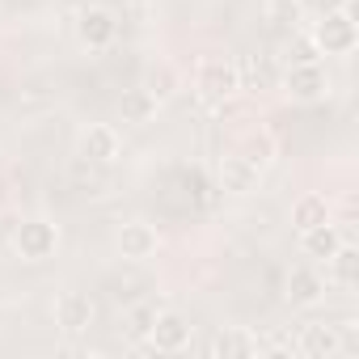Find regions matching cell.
<instances>
[{"label":"cell","instance_id":"3","mask_svg":"<svg viewBox=\"0 0 359 359\" xmlns=\"http://www.w3.org/2000/svg\"><path fill=\"white\" fill-rule=\"evenodd\" d=\"M114 39H118V18L106 5H85L76 13V43L85 51H106L114 47Z\"/></svg>","mask_w":359,"mask_h":359},{"label":"cell","instance_id":"2","mask_svg":"<svg viewBox=\"0 0 359 359\" xmlns=\"http://www.w3.org/2000/svg\"><path fill=\"white\" fill-rule=\"evenodd\" d=\"M237 89H241V68L233 60H203L195 68V93L208 106H224Z\"/></svg>","mask_w":359,"mask_h":359},{"label":"cell","instance_id":"1","mask_svg":"<svg viewBox=\"0 0 359 359\" xmlns=\"http://www.w3.org/2000/svg\"><path fill=\"white\" fill-rule=\"evenodd\" d=\"M313 47L317 55H351L355 43H359V26L351 18V9H330L317 26H313Z\"/></svg>","mask_w":359,"mask_h":359},{"label":"cell","instance_id":"15","mask_svg":"<svg viewBox=\"0 0 359 359\" xmlns=\"http://www.w3.org/2000/svg\"><path fill=\"white\" fill-rule=\"evenodd\" d=\"M330 220V203L321 199V195H300L296 203H292V224H296V233H304V229H313V224H325Z\"/></svg>","mask_w":359,"mask_h":359},{"label":"cell","instance_id":"17","mask_svg":"<svg viewBox=\"0 0 359 359\" xmlns=\"http://www.w3.org/2000/svg\"><path fill=\"white\" fill-rule=\"evenodd\" d=\"M152 321H156V309H152V304H135V309H127L123 330H127V338H131V342H148Z\"/></svg>","mask_w":359,"mask_h":359},{"label":"cell","instance_id":"19","mask_svg":"<svg viewBox=\"0 0 359 359\" xmlns=\"http://www.w3.org/2000/svg\"><path fill=\"white\" fill-rule=\"evenodd\" d=\"M156 106H161V102H156L148 89H135L131 102H127V114H131V118H148V114H156Z\"/></svg>","mask_w":359,"mask_h":359},{"label":"cell","instance_id":"6","mask_svg":"<svg viewBox=\"0 0 359 359\" xmlns=\"http://www.w3.org/2000/svg\"><path fill=\"white\" fill-rule=\"evenodd\" d=\"M76 152L89 165H114L118 152H123V140H118V131L110 123H89L81 131V140H76Z\"/></svg>","mask_w":359,"mask_h":359},{"label":"cell","instance_id":"7","mask_svg":"<svg viewBox=\"0 0 359 359\" xmlns=\"http://www.w3.org/2000/svg\"><path fill=\"white\" fill-rule=\"evenodd\" d=\"M148 346H152V351H165V355H173V351L191 346V321H187L182 313H173V309L156 313L152 334H148Z\"/></svg>","mask_w":359,"mask_h":359},{"label":"cell","instance_id":"16","mask_svg":"<svg viewBox=\"0 0 359 359\" xmlns=\"http://www.w3.org/2000/svg\"><path fill=\"white\" fill-rule=\"evenodd\" d=\"M254 351H258V338L245 330H224L212 342V355H254Z\"/></svg>","mask_w":359,"mask_h":359},{"label":"cell","instance_id":"4","mask_svg":"<svg viewBox=\"0 0 359 359\" xmlns=\"http://www.w3.org/2000/svg\"><path fill=\"white\" fill-rule=\"evenodd\" d=\"M13 250L26 258V262H47L55 250H60V229L51 220H22L18 233H13Z\"/></svg>","mask_w":359,"mask_h":359},{"label":"cell","instance_id":"5","mask_svg":"<svg viewBox=\"0 0 359 359\" xmlns=\"http://www.w3.org/2000/svg\"><path fill=\"white\" fill-rule=\"evenodd\" d=\"M283 93H287L292 102H321V97L330 93V76H325L321 60H313V64H287Z\"/></svg>","mask_w":359,"mask_h":359},{"label":"cell","instance_id":"18","mask_svg":"<svg viewBox=\"0 0 359 359\" xmlns=\"http://www.w3.org/2000/svg\"><path fill=\"white\" fill-rule=\"evenodd\" d=\"M173 85H177L173 68H169V64H156V68H148V76H144V85H140V89H148L156 102H165V97L173 93Z\"/></svg>","mask_w":359,"mask_h":359},{"label":"cell","instance_id":"10","mask_svg":"<svg viewBox=\"0 0 359 359\" xmlns=\"http://www.w3.org/2000/svg\"><path fill=\"white\" fill-rule=\"evenodd\" d=\"M321 296H325V275L317 266H292V275H287V300L300 304V309H313V304H321Z\"/></svg>","mask_w":359,"mask_h":359},{"label":"cell","instance_id":"12","mask_svg":"<svg viewBox=\"0 0 359 359\" xmlns=\"http://www.w3.org/2000/svg\"><path fill=\"white\" fill-rule=\"evenodd\" d=\"M118 250H123V258H152L156 254V229L152 224H144V220H131V224H123V233H118Z\"/></svg>","mask_w":359,"mask_h":359},{"label":"cell","instance_id":"9","mask_svg":"<svg viewBox=\"0 0 359 359\" xmlns=\"http://www.w3.org/2000/svg\"><path fill=\"white\" fill-rule=\"evenodd\" d=\"M258 165L245 156V152H229L220 156V191H233V195H250L258 187Z\"/></svg>","mask_w":359,"mask_h":359},{"label":"cell","instance_id":"20","mask_svg":"<svg viewBox=\"0 0 359 359\" xmlns=\"http://www.w3.org/2000/svg\"><path fill=\"white\" fill-rule=\"evenodd\" d=\"M313 60H317L313 39H296V47H287V64H313Z\"/></svg>","mask_w":359,"mask_h":359},{"label":"cell","instance_id":"11","mask_svg":"<svg viewBox=\"0 0 359 359\" xmlns=\"http://www.w3.org/2000/svg\"><path fill=\"white\" fill-rule=\"evenodd\" d=\"M296 351L304 359H334L342 351V338H338V325H304Z\"/></svg>","mask_w":359,"mask_h":359},{"label":"cell","instance_id":"14","mask_svg":"<svg viewBox=\"0 0 359 359\" xmlns=\"http://www.w3.org/2000/svg\"><path fill=\"white\" fill-rule=\"evenodd\" d=\"M338 245H342V233H338L330 220H325V224H313V229L300 233V250H304L309 258H321V262H325Z\"/></svg>","mask_w":359,"mask_h":359},{"label":"cell","instance_id":"13","mask_svg":"<svg viewBox=\"0 0 359 359\" xmlns=\"http://www.w3.org/2000/svg\"><path fill=\"white\" fill-rule=\"evenodd\" d=\"M359 279V250L355 245H338L330 258H325V283H338V287H355Z\"/></svg>","mask_w":359,"mask_h":359},{"label":"cell","instance_id":"8","mask_svg":"<svg viewBox=\"0 0 359 359\" xmlns=\"http://www.w3.org/2000/svg\"><path fill=\"white\" fill-rule=\"evenodd\" d=\"M93 300L85 296V292H64L60 300H55V325L64 330V334H85L89 325H93Z\"/></svg>","mask_w":359,"mask_h":359}]
</instances>
